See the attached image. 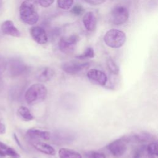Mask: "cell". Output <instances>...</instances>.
<instances>
[{"instance_id":"obj_1","label":"cell","mask_w":158,"mask_h":158,"mask_svg":"<svg viewBox=\"0 0 158 158\" xmlns=\"http://www.w3.org/2000/svg\"><path fill=\"white\" fill-rule=\"evenodd\" d=\"M38 0H25L19 7L21 20L28 25H35L39 19Z\"/></svg>"},{"instance_id":"obj_3","label":"cell","mask_w":158,"mask_h":158,"mask_svg":"<svg viewBox=\"0 0 158 158\" xmlns=\"http://www.w3.org/2000/svg\"><path fill=\"white\" fill-rule=\"evenodd\" d=\"M104 41L108 46L112 48H119L125 43L126 35L121 30L111 29L105 34Z\"/></svg>"},{"instance_id":"obj_8","label":"cell","mask_w":158,"mask_h":158,"mask_svg":"<svg viewBox=\"0 0 158 158\" xmlns=\"http://www.w3.org/2000/svg\"><path fill=\"white\" fill-rule=\"evenodd\" d=\"M89 65L88 62H78L69 61L65 62L62 64V69L66 73L69 75L77 74Z\"/></svg>"},{"instance_id":"obj_29","label":"cell","mask_w":158,"mask_h":158,"mask_svg":"<svg viewBox=\"0 0 158 158\" xmlns=\"http://www.w3.org/2000/svg\"><path fill=\"white\" fill-rule=\"evenodd\" d=\"M87 3L91 5H99L103 3L105 0H84Z\"/></svg>"},{"instance_id":"obj_25","label":"cell","mask_w":158,"mask_h":158,"mask_svg":"<svg viewBox=\"0 0 158 158\" xmlns=\"http://www.w3.org/2000/svg\"><path fill=\"white\" fill-rule=\"evenodd\" d=\"M6 65H7V62L5 59L1 56H0V86L1 85V82H2V74L4 72V70L6 69Z\"/></svg>"},{"instance_id":"obj_20","label":"cell","mask_w":158,"mask_h":158,"mask_svg":"<svg viewBox=\"0 0 158 158\" xmlns=\"http://www.w3.org/2000/svg\"><path fill=\"white\" fill-rule=\"evenodd\" d=\"M146 151L149 156H157V141H152L146 146Z\"/></svg>"},{"instance_id":"obj_15","label":"cell","mask_w":158,"mask_h":158,"mask_svg":"<svg viewBox=\"0 0 158 158\" xmlns=\"http://www.w3.org/2000/svg\"><path fill=\"white\" fill-rule=\"evenodd\" d=\"M54 70L49 67H44L40 69L36 73V78L40 82H47L51 80L54 75Z\"/></svg>"},{"instance_id":"obj_27","label":"cell","mask_w":158,"mask_h":158,"mask_svg":"<svg viewBox=\"0 0 158 158\" xmlns=\"http://www.w3.org/2000/svg\"><path fill=\"white\" fill-rule=\"evenodd\" d=\"M84 11V9L83 7L80 6V5H76L71 10L72 13H73V14L76 15H81Z\"/></svg>"},{"instance_id":"obj_24","label":"cell","mask_w":158,"mask_h":158,"mask_svg":"<svg viewBox=\"0 0 158 158\" xmlns=\"http://www.w3.org/2000/svg\"><path fill=\"white\" fill-rule=\"evenodd\" d=\"M86 158H106V156L104 153L100 151H90L85 154Z\"/></svg>"},{"instance_id":"obj_18","label":"cell","mask_w":158,"mask_h":158,"mask_svg":"<svg viewBox=\"0 0 158 158\" xmlns=\"http://www.w3.org/2000/svg\"><path fill=\"white\" fill-rule=\"evenodd\" d=\"M17 114L25 121H31L35 118L30 109L25 106H21L18 109Z\"/></svg>"},{"instance_id":"obj_33","label":"cell","mask_w":158,"mask_h":158,"mask_svg":"<svg viewBox=\"0 0 158 158\" xmlns=\"http://www.w3.org/2000/svg\"><path fill=\"white\" fill-rule=\"evenodd\" d=\"M14 138H15V139L16 140V142H17V143L19 145V146H21V145H20V142L19 141V139H18V138H17V136L15 135V134H14Z\"/></svg>"},{"instance_id":"obj_14","label":"cell","mask_w":158,"mask_h":158,"mask_svg":"<svg viewBox=\"0 0 158 158\" xmlns=\"http://www.w3.org/2000/svg\"><path fill=\"white\" fill-rule=\"evenodd\" d=\"M31 144L36 150L44 154L54 156L56 154L55 149L46 143L38 140H31Z\"/></svg>"},{"instance_id":"obj_17","label":"cell","mask_w":158,"mask_h":158,"mask_svg":"<svg viewBox=\"0 0 158 158\" xmlns=\"http://www.w3.org/2000/svg\"><path fill=\"white\" fill-rule=\"evenodd\" d=\"M59 158H82V156L78 152L69 148H62L58 151Z\"/></svg>"},{"instance_id":"obj_9","label":"cell","mask_w":158,"mask_h":158,"mask_svg":"<svg viewBox=\"0 0 158 158\" xmlns=\"http://www.w3.org/2000/svg\"><path fill=\"white\" fill-rule=\"evenodd\" d=\"M86 76L90 81L102 86H104L108 80L107 76L104 72L96 69H89Z\"/></svg>"},{"instance_id":"obj_19","label":"cell","mask_w":158,"mask_h":158,"mask_svg":"<svg viewBox=\"0 0 158 158\" xmlns=\"http://www.w3.org/2000/svg\"><path fill=\"white\" fill-rule=\"evenodd\" d=\"M106 64L108 70L111 73H112L113 75H118L119 73V67L112 58L107 59Z\"/></svg>"},{"instance_id":"obj_31","label":"cell","mask_w":158,"mask_h":158,"mask_svg":"<svg viewBox=\"0 0 158 158\" xmlns=\"http://www.w3.org/2000/svg\"><path fill=\"white\" fill-rule=\"evenodd\" d=\"M7 147H8V146H7L6 144H4V143L0 141V149H1L2 150L4 151V150H6V149H7Z\"/></svg>"},{"instance_id":"obj_11","label":"cell","mask_w":158,"mask_h":158,"mask_svg":"<svg viewBox=\"0 0 158 158\" xmlns=\"http://www.w3.org/2000/svg\"><path fill=\"white\" fill-rule=\"evenodd\" d=\"M30 35L35 41L39 44H44L48 42V36L43 28L39 26H33L30 30Z\"/></svg>"},{"instance_id":"obj_21","label":"cell","mask_w":158,"mask_h":158,"mask_svg":"<svg viewBox=\"0 0 158 158\" xmlns=\"http://www.w3.org/2000/svg\"><path fill=\"white\" fill-rule=\"evenodd\" d=\"M146 151V146L141 145L136 148L131 153L130 158H141Z\"/></svg>"},{"instance_id":"obj_5","label":"cell","mask_w":158,"mask_h":158,"mask_svg":"<svg viewBox=\"0 0 158 158\" xmlns=\"http://www.w3.org/2000/svg\"><path fill=\"white\" fill-rule=\"evenodd\" d=\"M78 40L79 38L76 35H73L69 37H63L59 42V48L62 52L71 54L75 51Z\"/></svg>"},{"instance_id":"obj_6","label":"cell","mask_w":158,"mask_h":158,"mask_svg":"<svg viewBox=\"0 0 158 158\" xmlns=\"http://www.w3.org/2000/svg\"><path fill=\"white\" fill-rule=\"evenodd\" d=\"M129 17V13L126 7L122 6H116L111 12V20L117 25L125 23Z\"/></svg>"},{"instance_id":"obj_2","label":"cell","mask_w":158,"mask_h":158,"mask_svg":"<svg viewBox=\"0 0 158 158\" xmlns=\"http://www.w3.org/2000/svg\"><path fill=\"white\" fill-rule=\"evenodd\" d=\"M48 89L41 83L31 85L25 93V99L28 104H35L43 101L47 97Z\"/></svg>"},{"instance_id":"obj_34","label":"cell","mask_w":158,"mask_h":158,"mask_svg":"<svg viewBox=\"0 0 158 158\" xmlns=\"http://www.w3.org/2000/svg\"><path fill=\"white\" fill-rule=\"evenodd\" d=\"M10 158H19V157H10Z\"/></svg>"},{"instance_id":"obj_22","label":"cell","mask_w":158,"mask_h":158,"mask_svg":"<svg viewBox=\"0 0 158 158\" xmlns=\"http://www.w3.org/2000/svg\"><path fill=\"white\" fill-rule=\"evenodd\" d=\"M94 56V52L91 47H88L86 49L85 52L78 56H76V58L79 59H84L87 58H93Z\"/></svg>"},{"instance_id":"obj_4","label":"cell","mask_w":158,"mask_h":158,"mask_svg":"<svg viewBox=\"0 0 158 158\" xmlns=\"http://www.w3.org/2000/svg\"><path fill=\"white\" fill-rule=\"evenodd\" d=\"M128 144L123 136L110 142L106 148L114 157H120L126 152Z\"/></svg>"},{"instance_id":"obj_23","label":"cell","mask_w":158,"mask_h":158,"mask_svg":"<svg viewBox=\"0 0 158 158\" xmlns=\"http://www.w3.org/2000/svg\"><path fill=\"white\" fill-rule=\"evenodd\" d=\"M57 3L60 9L66 10L72 7L73 3V0H57Z\"/></svg>"},{"instance_id":"obj_32","label":"cell","mask_w":158,"mask_h":158,"mask_svg":"<svg viewBox=\"0 0 158 158\" xmlns=\"http://www.w3.org/2000/svg\"><path fill=\"white\" fill-rule=\"evenodd\" d=\"M6 156V154L4 151L0 149V156Z\"/></svg>"},{"instance_id":"obj_28","label":"cell","mask_w":158,"mask_h":158,"mask_svg":"<svg viewBox=\"0 0 158 158\" xmlns=\"http://www.w3.org/2000/svg\"><path fill=\"white\" fill-rule=\"evenodd\" d=\"M54 1V0H38V4L43 7H49L52 4Z\"/></svg>"},{"instance_id":"obj_16","label":"cell","mask_w":158,"mask_h":158,"mask_svg":"<svg viewBox=\"0 0 158 158\" xmlns=\"http://www.w3.org/2000/svg\"><path fill=\"white\" fill-rule=\"evenodd\" d=\"M96 17L93 12H88L84 14L83 23L87 30L93 31L96 28Z\"/></svg>"},{"instance_id":"obj_30","label":"cell","mask_w":158,"mask_h":158,"mask_svg":"<svg viewBox=\"0 0 158 158\" xmlns=\"http://www.w3.org/2000/svg\"><path fill=\"white\" fill-rule=\"evenodd\" d=\"M6 133V126L0 120V134H4Z\"/></svg>"},{"instance_id":"obj_7","label":"cell","mask_w":158,"mask_h":158,"mask_svg":"<svg viewBox=\"0 0 158 158\" xmlns=\"http://www.w3.org/2000/svg\"><path fill=\"white\" fill-rule=\"evenodd\" d=\"M6 68H7L9 74L11 77H18L23 73L27 70L25 64L19 59H13L7 63Z\"/></svg>"},{"instance_id":"obj_10","label":"cell","mask_w":158,"mask_h":158,"mask_svg":"<svg viewBox=\"0 0 158 158\" xmlns=\"http://www.w3.org/2000/svg\"><path fill=\"white\" fill-rule=\"evenodd\" d=\"M128 143H143L154 139V136L148 132H139L123 136Z\"/></svg>"},{"instance_id":"obj_26","label":"cell","mask_w":158,"mask_h":158,"mask_svg":"<svg viewBox=\"0 0 158 158\" xmlns=\"http://www.w3.org/2000/svg\"><path fill=\"white\" fill-rule=\"evenodd\" d=\"M4 152L6 155H7L10 157H20L19 154L15 151V150L10 147H7V149L4 150Z\"/></svg>"},{"instance_id":"obj_12","label":"cell","mask_w":158,"mask_h":158,"mask_svg":"<svg viewBox=\"0 0 158 158\" xmlns=\"http://www.w3.org/2000/svg\"><path fill=\"white\" fill-rule=\"evenodd\" d=\"M27 136L31 140H49L51 137V133L46 130H41L36 128H31L27 131Z\"/></svg>"},{"instance_id":"obj_13","label":"cell","mask_w":158,"mask_h":158,"mask_svg":"<svg viewBox=\"0 0 158 158\" xmlns=\"http://www.w3.org/2000/svg\"><path fill=\"white\" fill-rule=\"evenodd\" d=\"M2 32L7 35H10L14 37H20L21 33L20 31L15 27L14 22L11 20H7L4 21L1 26Z\"/></svg>"}]
</instances>
